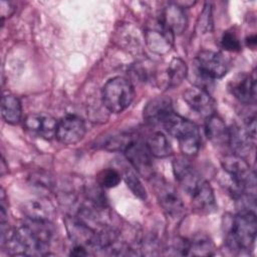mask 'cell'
Listing matches in <instances>:
<instances>
[{"mask_svg": "<svg viewBox=\"0 0 257 257\" xmlns=\"http://www.w3.org/2000/svg\"><path fill=\"white\" fill-rule=\"evenodd\" d=\"M193 208L201 214H210L217 208L214 192L206 180H202L190 194Z\"/></svg>", "mask_w": 257, "mask_h": 257, "instance_id": "16", "label": "cell"}, {"mask_svg": "<svg viewBox=\"0 0 257 257\" xmlns=\"http://www.w3.org/2000/svg\"><path fill=\"white\" fill-rule=\"evenodd\" d=\"M166 132L179 141L180 149L185 156H195L202 144L198 126L191 120L172 112L161 124Z\"/></svg>", "mask_w": 257, "mask_h": 257, "instance_id": "3", "label": "cell"}, {"mask_svg": "<svg viewBox=\"0 0 257 257\" xmlns=\"http://www.w3.org/2000/svg\"><path fill=\"white\" fill-rule=\"evenodd\" d=\"M215 253V245L212 240L203 234L196 235L188 240L187 255L193 256H211Z\"/></svg>", "mask_w": 257, "mask_h": 257, "instance_id": "22", "label": "cell"}, {"mask_svg": "<svg viewBox=\"0 0 257 257\" xmlns=\"http://www.w3.org/2000/svg\"><path fill=\"white\" fill-rule=\"evenodd\" d=\"M174 112L172 101L167 96H158L151 99L144 107L143 116L149 124H162Z\"/></svg>", "mask_w": 257, "mask_h": 257, "instance_id": "15", "label": "cell"}, {"mask_svg": "<svg viewBox=\"0 0 257 257\" xmlns=\"http://www.w3.org/2000/svg\"><path fill=\"white\" fill-rule=\"evenodd\" d=\"M205 134L207 138L217 146L229 145L230 131L224 120L216 113L206 117Z\"/></svg>", "mask_w": 257, "mask_h": 257, "instance_id": "17", "label": "cell"}, {"mask_svg": "<svg viewBox=\"0 0 257 257\" xmlns=\"http://www.w3.org/2000/svg\"><path fill=\"white\" fill-rule=\"evenodd\" d=\"M225 241L229 249L249 251L256 240L257 220L254 211H239L225 223Z\"/></svg>", "mask_w": 257, "mask_h": 257, "instance_id": "2", "label": "cell"}, {"mask_svg": "<svg viewBox=\"0 0 257 257\" xmlns=\"http://www.w3.org/2000/svg\"><path fill=\"white\" fill-rule=\"evenodd\" d=\"M58 120L44 112L31 113L24 119V127L33 136L50 140L55 137Z\"/></svg>", "mask_w": 257, "mask_h": 257, "instance_id": "12", "label": "cell"}, {"mask_svg": "<svg viewBox=\"0 0 257 257\" xmlns=\"http://www.w3.org/2000/svg\"><path fill=\"white\" fill-rule=\"evenodd\" d=\"M183 99L193 110L205 117L215 113V100L203 87L197 85L189 87L184 91Z\"/></svg>", "mask_w": 257, "mask_h": 257, "instance_id": "11", "label": "cell"}, {"mask_svg": "<svg viewBox=\"0 0 257 257\" xmlns=\"http://www.w3.org/2000/svg\"><path fill=\"white\" fill-rule=\"evenodd\" d=\"M224 171L233 182V192H244L255 196L256 178L248 163L240 156L227 155L221 160Z\"/></svg>", "mask_w": 257, "mask_h": 257, "instance_id": "4", "label": "cell"}, {"mask_svg": "<svg viewBox=\"0 0 257 257\" xmlns=\"http://www.w3.org/2000/svg\"><path fill=\"white\" fill-rule=\"evenodd\" d=\"M168 85L170 87L178 86L188 75V67L186 62L181 58H174L171 60L168 69Z\"/></svg>", "mask_w": 257, "mask_h": 257, "instance_id": "23", "label": "cell"}, {"mask_svg": "<svg viewBox=\"0 0 257 257\" xmlns=\"http://www.w3.org/2000/svg\"><path fill=\"white\" fill-rule=\"evenodd\" d=\"M134 139L130 135H117L113 137H109L104 143L103 148L109 151H124L128 144Z\"/></svg>", "mask_w": 257, "mask_h": 257, "instance_id": "26", "label": "cell"}, {"mask_svg": "<svg viewBox=\"0 0 257 257\" xmlns=\"http://www.w3.org/2000/svg\"><path fill=\"white\" fill-rule=\"evenodd\" d=\"M123 180L127 186V188L132 191V193L137 196L141 200L147 199V192L142 182L138 178V176L132 170H125L123 173Z\"/></svg>", "mask_w": 257, "mask_h": 257, "instance_id": "24", "label": "cell"}, {"mask_svg": "<svg viewBox=\"0 0 257 257\" xmlns=\"http://www.w3.org/2000/svg\"><path fill=\"white\" fill-rule=\"evenodd\" d=\"M146 145L153 157L165 158L172 153L170 142L162 132H154L150 134L146 141Z\"/></svg>", "mask_w": 257, "mask_h": 257, "instance_id": "21", "label": "cell"}, {"mask_svg": "<svg viewBox=\"0 0 257 257\" xmlns=\"http://www.w3.org/2000/svg\"><path fill=\"white\" fill-rule=\"evenodd\" d=\"M159 25L174 36L182 34L188 25L184 8L178 3H169L161 12Z\"/></svg>", "mask_w": 257, "mask_h": 257, "instance_id": "10", "label": "cell"}, {"mask_svg": "<svg viewBox=\"0 0 257 257\" xmlns=\"http://www.w3.org/2000/svg\"><path fill=\"white\" fill-rule=\"evenodd\" d=\"M197 72L206 79L223 77L229 70V63L224 55L212 50H202L196 57Z\"/></svg>", "mask_w": 257, "mask_h": 257, "instance_id": "7", "label": "cell"}, {"mask_svg": "<svg viewBox=\"0 0 257 257\" xmlns=\"http://www.w3.org/2000/svg\"><path fill=\"white\" fill-rule=\"evenodd\" d=\"M0 5H1V8H0L1 19L3 21L6 17H10L12 15V13L14 12V7L10 2H6V1H1Z\"/></svg>", "mask_w": 257, "mask_h": 257, "instance_id": "29", "label": "cell"}, {"mask_svg": "<svg viewBox=\"0 0 257 257\" xmlns=\"http://www.w3.org/2000/svg\"><path fill=\"white\" fill-rule=\"evenodd\" d=\"M173 171L178 183L189 195L203 180L200 174L194 169L190 161L183 157L174 160Z\"/></svg>", "mask_w": 257, "mask_h": 257, "instance_id": "14", "label": "cell"}, {"mask_svg": "<svg viewBox=\"0 0 257 257\" xmlns=\"http://www.w3.org/2000/svg\"><path fill=\"white\" fill-rule=\"evenodd\" d=\"M148 47L155 53L165 54L170 51L173 45L174 35L159 25V28L148 29L145 33Z\"/></svg>", "mask_w": 257, "mask_h": 257, "instance_id": "18", "label": "cell"}, {"mask_svg": "<svg viewBox=\"0 0 257 257\" xmlns=\"http://www.w3.org/2000/svg\"><path fill=\"white\" fill-rule=\"evenodd\" d=\"M5 162H4V159H2V162H1V175L3 176L5 174Z\"/></svg>", "mask_w": 257, "mask_h": 257, "instance_id": "30", "label": "cell"}, {"mask_svg": "<svg viewBox=\"0 0 257 257\" xmlns=\"http://www.w3.org/2000/svg\"><path fill=\"white\" fill-rule=\"evenodd\" d=\"M233 96L244 104H254L256 101V77L250 73H240L229 85Z\"/></svg>", "mask_w": 257, "mask_h": 257, "instance_id": "13", "label": "cell"}, {"mask_svg": "<svg viewBox=\"0 0 257 257\" xmlns=\"http://www.w3.org/2000/svg\"><path fill=\"white\" fill-rule=\"evenodd\" d=\"M135 91L132 83L124 77H113L102 87V102L106 109L112 113L125 110L134 99Z\"/></svg>", "mask_w": 257, "mask_h": 257, "instance_id": "5", "label": "cell"}, {"mask_svg": "<svg viewBox=\"0 0 257 257\" xmlns=\"http://www.w3.org/2000/svg\"><path fill=\"white\" fill-rule=\"evenodd\" d=\"M123 152L128 163L142 177L146 179L154 177L153 156L148 150L146 143L134 139Z\"/></svg>", "mask_w": 257, "mask_h": 257, "instance_id": "8", "label": "cell"}, {"mask_svg": "<svg viewBox=\"0 0 257 257\" xmlns=\"http://www.w3.org/2000/svg\"><path fill=\"white\" fill-rule=\"evenodd\" d=\"M221 46L228 51H239L241 49V43L237 35L232 31H225L222 34L220 40Z\"/></svg>", "mask_w": 257, "mask_h": 257, "instance_id": "28", "label": "cell"}, {"mask_svg": "<svg viewBox=\"0 0 257 257\" xmlns=\"http://www.w3.org/2000/svg\"><path fill=\"white\" fill-rule=\"evenodd\" d=\"M198 28L201 33H208L212 31L213 28V17H212V7L211 4H205L202 12L200 13L198 20Z\"/></svg>", "mask_w": 257, "mask_h": 257, "instance_id": "27", "label": "cell"}, {"mask_svg": "<svg viewBox=\"0 0 257 257\" xmlns=\"http://www.w3.org/2000/svg\"><path fill=\"white\" fill-rule=\"evenodd\" d=\"M1 114L8 123H18L22 116V106L20 100L11 94H5L1 100Z\"/></svg>", "mask_w": 257, "mask_h": 257, "instance_id": "20", "label": "cell"}, {"mask_svg": "<svg viewBox=\"0 0 257 257\" xmlns=\"http://www.w3.org/2000/svg\"><path fill=\"white\" fill-rule=\"evenodd\" d=\"M22 212L26 219L50 222L53 217V207L45 200H30L22 205Z\"/></svg>", "mask_w": 257, "mask_h": 257, "instance_id": "19", "label": "cell"}, {"mask_svg": "<svg viewBox=\"0 0 257 257\" xmlns=\"http://www.w3.org/2000/svg\"><path fill=\"white\" fill-rule=\"evenodd\" d=\"M85 132V123L80 116L66 114L58 120L55 138L64 145H74L83 139Z\"/></svg>", "mask_w": 257, "mask_h": 257, "instance_id": "9", "label": "cell"}, {"mask_svg": "<svg viewBox=\"0 0 257 257\" xmlns=\"http://www.w3.org/2000/svg\"><path fill=\"white\" fill-rule=\"evenodd\" d=\"M53 235L50 222L27 219L21 226L10 230L1 244L11 255H45Z\"/></svg>", "mask_w": 257, "mask_h": 257, "instance_id": "1", "label": "cell"}, {"mask_svg": "<svg viewBox=\"0 0 257 257\" xmlns=\"http://www.w3.org/2000/svg\"><path fill=\"white\" fill-rule=\"evenodd\" d=\"M121 180V177L117 171L114 169H105L99 173L97 176L98 185L105 189H110L116 187Z\"/></svg>", "mask_w": 257, "mask_h": 257, "instance_id": "25", "label": "cell"}, {"mask_svg": "<svg viewBox=\"0 0 257 257\" xmlns=\"http://www.w3.org/2000/svg\"><path fill=\"white\" fill-rule=\"evenodd\" d=\"M154 189L159 204L168 217L176 220L184 215L185 206L182 198L171 184L162 178H156Z\"/></svg>", "mask_w": 257, "mask_h": 257, "instance_id": "6", "label": "cell"}]
</instances>
